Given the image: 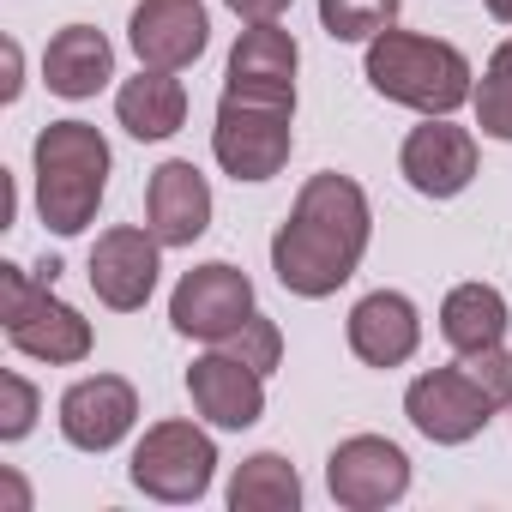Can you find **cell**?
Wrapping results in <instances>:
<instances>
[{
    "instance_id": "obj_1",
    "label": "cell",
    "mask_w": 512,
    "mask_h": 512,
    "mask_svg": "<svg viewBox=\"0 0 512 512\" xmlns=\"http://www.w3.org/2000/svg\"><path fill=\"white\" fill-rule=\"evenodd\" d=\"M368 229H374L368 193L350 175H338V169L314 175L296 193V211L272 235V272H278V284L290 296H308V302L344 290L356 278V266H362V253H368Z\"/></svg>"
},
{
    "instance_id": "obj_2",
    "label": "cell",
    "mask_w": 512,
    "mask_h": 512,
    "mask_svg": "<svg viewBox=\"0 0 512 512\" xmlns=\"http://www.w3.org/2000/svg\"><path fill=\"white\" fill-rule=\"evenodd\" d=\"M37 211L55 235H79L109 187V139L91 121H49L37 133Z\"/></svg>"
},
{
    "instance_id": "obj_3",
    "label": "cell",
    "mask_w": 512,
    "mask_h": 512,
    "mask_svg": "<svg viewBox=\"0 0 512 512\" xmlns=\"http://www.w3.org/2000/svg\"><path fill=\"white\" fill-rule=\"evenodd\" d=\"M368 85L386 103L422 109V115H452L470 91V61L440 43V37H416V31H380L368 43Z\"/></svg>"
},
{
    "instance_id": "obj_4",
    "label": "cell",
    "mask_w": 512,
    "mask_h": 512,
    "mask_svg": "<svg viewBox=\"0 0 512 512\" xmlns=\"http://www.w3.org/2000/svg\"><path fill=\"white\" fill-rule=\"evenodd\" d=\"M0 326L19 356L37 362H85L91 356V326L79 308L49 296V278H31L25 266H0Z\"/></svg>"
},
{
    "instance_id": "obj_5",
    "label": "cell",
    "mask_w": 512,
    "mask_h": 512,
    "mask_svg": "<svg viewBox=\"0 0 512 512\" xmlns=\"http://www.w3.org/2000/svg\"><path fill=\"white\" fill-rule=\"evenodd\" d=\"M290 115H296V109L223 97V103H217V127H211L217 163H223L235 181H272V175L290 163V145H296Z\"/></svg>"
},
{
    "instance_id": "obj_6",
    "label": "cell",
    "mask_w": 512,
    "mask_h": 512,
    "mask_svg": "<svg viewBox=\"0 0 512 512\" xmlns=\"http://www.w3.org/2000/svg\"><path fill=\"white\" fill-rule=\"evenodd\" d=\"M211 470H217V446L193 422H157L133 446V488H145L151 500H169V506L199 500L211 488Z\"/></svg>"
},
{
    "instance_id": "obj_7",
    "label": "cell",
    "mask_w": 512,
    "mask_h": 512,
    "mask_svg": "<svg viewBox=\"0 0 512 512\" xmlns=\"http://www.w3.org/2000/svg\"><path fill=\"white\" fill-rule=\"evenodd\" d=\"M169 320H175L181 338L223 344L235 326L253 320V284H247V272H235V266H223V260L193 266V272L175 284V296H169Z\"/></svg>"
},
{
    "instance_id": "obj_8",
    "label": "cell",
    "mask_w": 512,
    "mask_h": 512,
    "mask_svg": "<svg viewBox=\"0 0 512 512\" xmlns=\"http://www.w3.org/2000/svg\"><path fill=\"white\" fill-rule=\"evenodd\" d=\"M404 416L434 440V446H464L488 428L494 404L488 392L464 374V368H434V374H416L410 392H404Z\"/></svg>"
},
{
    "instance_id": "obj_9",
    "label": "cell",
    "mask_w": 512,
    "mask_h": 512,
    "mask_svg": "<svg viewBox=\"0 0 512 512\" xmlns=\"http://www.w3.org/2000/svg\"><path fill=\"white\" fill-rule=\"evenodd\" d=\"M326 488H332V500L350 506V512L392 506V500H404V488H410V458H404L392 440H380V434H356V440H344V446L326 458Z\"/></svg>"
},
{
    "instance_id": "obj_10",
    "label": "cell",
    "mask_w": 512,
    "mask_h": 512,
    "mask_svg": "<svg viewBox=\"0 0 512 512\" xmlns=\"http://www.w3.org/2000/svg\"><path fill=\"white\" fill-rule=\"evenodd\" d=\"M157 247L163 241L151 229H133V223L97 235V247H91V290H97L103 308L133 314V308L151 302V290H157Z\"/></svg>"
},
{
    "instance_id": "obj_11",
    "label": "cell",
    "mask_w": 512,
    "mask_h": 512,
    "mask_svg": "<svg viewBox=\"0 0 512 512\" xmlns=\"http://www.w3.org/2000/svg\"><path fill=\"white\" fill-rule=\"evenodd\" d=\"M127 37H133L139 67L181 73V67H193V61L205 55V43H211V19H205L199 0H139Z\"/></svg>"
},
{
    "instance_id": "obj_12",
    "label": "cell",
    "mask_w": 512,
    "mask_h": 512,
    "mask_svg": "<svg viewBox=\"0 0 512 512\" xmlns=\"http://www.w3.org/2000/svg\"><path fill=\"white\" fill-rule=\"evenodd\" d=\"M296 37L272 25H253L241 31L235 55H229V85L223 97H247V103H278V109H296Z\"/></svg>"
},
{
    "instance_id": "obj_13",
    "label": "cell",
    "mask_w": 512,
    "mask_h": 512,
    "mask_svg": "<svg viewBox=\"0 0 512 512\" xmlns=\"http://www.w3.org/2000/svg\"><path fill=\"white\" fill-rule=\"evenodd\" d=\"M398 169H404V181H410L416 193L452 199V193H464L470 175H476V139H470L464 127H452L446 115H428V121L404 139Z\"/></svg>"
},
{
    "instance_id": "obj_14",
    "label": "cell",
    "mask_w": 512,
    "mask_h": 512,
    "mask_svg": "<svg viewBox=\"0 0 512 512\" xmlns=\"http://www.w3.org/2000/svg\"><path fill=\"white\" fill-rule=\"evenodd\" d=\"M187 392H193V410L217 428H253L266 410V374L247 368L241 356L229 350H211L187 368Z\"/></svg>"
},
{
    "instance_id": "obj_15",
    "label": "cell",
    "mask_w": 512,
    "mask_h": 512,
    "mask_svg": "<svg viewBox=\"0 0 512 512\" xmlns=\"http://www.w3.org/2000/svg\"><path fill=\"white\" fill-rule=\"evenodd\" d=\"M139 416V392L121 380V374H91L79 386H67L61 398V434L79 446V452H109Z\"/></svg>"
},
{
    "instance_id": "obj_16",
    "label": "cell",
    "mask_w": 512,
    "mask_h": 512,
    "mask_svg": "<svg viewBox=\"0 0 512 512\" xmlns=\"http://www.w3.org/2000/svg\"><path fill=\"white\" fill-rule=\"evenodd\" d=\"M145 229L163 241V247H193L211 223V187L193 163H163L151 169V187H145Z\"/></svg>"
},
{
    "instance_id": "obj_17",
    "label": "cell",
    "mask_w": 512,
    "mask_h": 512,
    "mask_svg": "<svg viewBox=\"0 0 512 512\" xmlns=\"http://www.w3.org/2000/svg\"><path fill=\"white\" fill-rule=\"evenodd\" d=\"M422 344V320L410 308V296L398 290H374L350 308V350L368 368H404Z\"/></svg>"
},
{
    "instance_id": "obj_18",
    "label": "cell",
    "mask_w": 512,
    "mask_h": 512,
    "mask_svg": "<svg viewBox=\"0 0 512 512\" xmlns=\"http://www.w3.org/2000/svg\"><path fill=\"white\" fill-rule=\"evenodd\" d=\"M43 79H49V91L55 97H97L109 79H115V49H109V37L97 31V25H67L55 43H49V55H43Z\"/></svg>"
},
{
    "instance_id": "obj_19",
    "label": "cell",
    "mask_w": 512,
    "mask_h": 512,
    "mask_svg": "<svg viewBox=\"0 0 512 512\" xmlns=\"http://www.w3.org/2000/svg\"><path fill=\"white\" fill-rule=\"evenodd\" d=\"M115 115H121V127H127L133 139H169V133L187 121V91H181L175 73L145 67L139 79H127V85L115 91Z\"/></svg>"
},
{
    "instance_id": "obj_20",
    "label": "cell",
    "mask_w": 512,
    "mask_h": 512,
    "mask_svg": "<svg viewBox=\"0 0 512 512\" xmlns=\"http://www.w3.org/2000/svg\"><path fill=\"white\" fill-rule=\"evenodd\" d=\"M440 338H446L458 356L500 344V338H506V302H500V290H488V284H458V290L440 302Z\"/></svg>"
},
{
    "instance_id": "obj_21",
    "label": "cell",
    "mask_w": 512,
    "mask_h": 512,
    "mask_svg": "<svg viewBox=\"0 0 512 512\" xmlns=\"http://www.w3.org/2000/svg\"><path fill=\"white\" fill-rule=\"evenodd\" d=\"M229 506L235 512H296L302 506V476L290 458L278 452H253L241 458L235 482H229Z\"/></svg>"
},
{
    "instance_id": "obj_22",
    "label": "cell",
    "mask_w": 512,
    "mask_h": 512,
    "mask_svg": "<svg viewBox=\"0 0 512 512\" xmlns=\"http://www.w3.org/2000/svg\"><path fill=\"white\" fill-rule=\"evenodd\" d=\"M404 0H320V25L338 43H374L380 31H392Z\"/></svg>"
},
{
    "instance_id": "obj_23",
    "label": "cell",
    "mask_w": 512,
    "mask_h": 512,
    "mask_svg": "<svg viewBox=\"0 0 512 512\" xmlns=\"http://www.w3.org/2000/svg\"><path fill=\"white\" fill-rule=\"evenodd\" d=\"M476 127L488 139H512V43L488 55V73L476 85Z\"/></svg>"
},
{
    "instance_id": "obj_24",
    "label": "cell",
    "mask_w": 512,
    "mask_h": 512,
    "mask_svg": "<svg viewBox=\"0 0 512 512\" xmlns=\"http://www.w3.org/2000/svg\"><path fill=\"white\" fill-rule=\"evenodd\" d=\"M217 350H229V356H241L247 368H260V374H272L278 368V356H284V338H278V326L272 320H260V314H253L247 326H235Z\"/></svg>"
},
{
    "instance_id": "obj_25",
    "label": "cell",
    "mask_w": 512,
    "mask_h": 512,
    "mask_svg": "<svg viewBox=\"0 0 512 512\" xmlns=\"http://www.w3.org/2000/svg\"><path fill=\"white\" fill-rule=\"evenodd\" d=\"M458 368H464V374L488 392V404H494V410H500V404H512V350L488 344V350H470Z\"/></svg>"
},
{
    "instance_id": "obj_26",
    "label": "cell",
    "mask_w": 512,
    "mask_h": 512,
    "mask_svg": "<svg viewBox=\"0 0 512 512\" xmlns=\"http://www.w3.org/2000/svg\"><path fill=\"white\" fill-rule=\"evenodd\" d=\"M0 392H7V422H0V440H25L37 422V392L19 374H0Z\"/></svg>"
},
{
    "instance_id": "obj_27",
    "label": "cell",
    "mask_w": 512,
    "mask_h": 512,
    "mask_svg": "<svg viewBox=\"0 0 512 512\" xmlns=\"http://www.w3.org/2000/svg\"><path fill=\"white\" fill-rule=\"evenodd\" d=\"M229 7H235V13H241L247 25H272V19H278V13L290 7V0H229Z\"/></svg>"
},
{
    "instance_id": "obj_28",
    "label": "cell",
    "mask_w": 512,
    "mask_h": 512,
    "mask_svg": "<svg viewBox=\"0 0 512 512\" xmlns=\"http://www.w3.org/2000/svg\"><path fill=\"white\" fill-rule=\"evenodd\" d=\"M488 13H494L500 25H512V0H488Z\"/></svg>"
}]
</instances>
